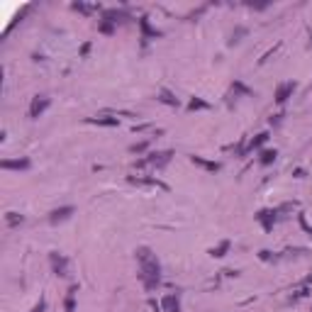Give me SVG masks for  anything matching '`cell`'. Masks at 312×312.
Masks as SVG:
<instances>
[{
  "instance_id": "1",
  "label": "cell",
  "mask_w": 312,
  "mask_h": 312,
  "mask_svg": "<svg viewBox=\"0 0 312 312\" xmlns=\"http://www.w3.org/2000/svg\"><path fill=\"white\" fill-rule=\"evenodd\" d=\"M137 261H139V280L146 290H156L161 283V264L151 249H137Z\"/></svg>"
},
{
  "instance_id": "2",
  "label": "cell",
  "mask_w": 312,
  "mask_h": 312,
  "mask_svg": "<svg viewBox=\"0 0 312 312\" xmlns=\"http://www.w3.org/2000/svg\"><path fill=\"white\" fill-rule=\"evenodd\" d=\"M171 151H161V154H149L146 159H142L139 161V166H154V168H161V166H166L168 161H171Z\"/></svg>"
},
{
  "instance_id": "3",
  "label": "cell",
  "mask_w": 312,
  "mask_h": 312,
  "mask_svg": "<svg viewBox=\"0 0 312 312\" xmlns=\"http://www.w3.org/2000/svg\"><path fill=\"white\" fill-rule=\"evenodd\" d=\"M49 264H51V271H54L56 276H68V258L61 256L59 251L49 254Z\"/></svg>"
},
{
  "instance_id": "4",
  "label": "cell",
  "mask_w": 312,
  "mask_h": 312,
  "mask_svg": "<svg viewBox=\"0 0 312 312\" xmlns=\"http://www.w3.org/2000/svg\"><path fill=\"white\" fill-rule=\"evenodd\" d=\"M49 102H51V100H49L46 95H34V98H32V105H30V117H32V120L42 117V112L49 108Z\"/></svg>"
},
{
  "instance_id": "5",
  "label": "cell",
  "mask_w": 312,
  "mask_h": 312,
  "mask_svg": "<svg viewBox=\"0 0 312 312\" xmlns=\"http://www.w3.org/2000/svg\"><path fill=\"white\" fill-rule=\"evenodd\" d=\"M293 93H295V83H293V81H288V83H280L278 88H276V102H278V105H283L288 98H293Z\"/></svg>"
},
{
  "instance_id": "6",
  "label": "cell",
  "mask_w": 312,
  "mask_h": 312,
  "mask_svg": "<svg viewBox=\"0 0 312 312\" xmlns=\"http://www.w3.org/2000/svg\"><path fill=\"white\" fill-rule=\"evenodd\" d=\"M276 215H278V210H261L256 215V220L261 222V227H264L266 232H271L273 224H276Z\"/></svg>"
},
{
  "instance_id": "7",
  "label": "cell",
  "mask_w": 312,
  "mask_h": 312,
  "mask_svg": "<svg viewBox=\"0 0 312 312\" xmlns=\"http://www.w3.org/2000/svg\"><path fill=\"white\" fill-rule=\"evenodd\" d=\"M73 212H76V207H71V205H66V207H59V210H51V215H49V222H51V224L66 222Z\"/></svg>"
},
{
  "instance_id": "8",
  "label": "cell",
  "mask_w": 312,
  "mask_h": 312,
  "mask_svg": "<svg viewBox=\"0 0 312 312\" xmlns=\"http://www.w3.org/2000/svg\"><path fill=\"white\" fill-rule=\"evenodd\" d=\"M0 166L8 168V171H24V168H30V159H3L0 161Z\"/></svg>"
},
{
  "instance_id": "9",
  "label": "cell",
  "mask_w": 312,
  "mask_h": 312,
  "mask_svg": "<svg viewBox=\"0 0 312 312\" xmlns=\"http://www.w3.org/2000/svg\"><path fill=\"white\" fill-rule=\"evenodd\" d=\"M161 307H164V312H180V302L176 295H166L164 302H161Z\"/></svg>"
},
{
  "instance_id": "10",
  "label": "cell",
  "mask_w": 312,
  "mask_h": 312,
  "mask_svg": "<svg viewBox=\"0 0 312 312\" xmlns=\"http://www.w3.org/2000/svg\"><path fill=\"white\" fill-rule=\"evenodd\" d=\"M90 124H102V127H117L120 124V120L117 117H108V115H100V117H93V120H88Z\"/></svg>"
},
{
  "instance_id": "11",
  "label": "cell",
  "mask_w": 312,
  "mask_h": 312,
  "mask_svg": "<svg viewBox=\"0 0 312 312\" xmlns=\"http://www.w3.org/2000/svg\"><path fill=\"white\" fill-rule=\"evenodd\" d=\"M139 27H142V34H144V39H149V37H159V30H154V27H151V24H149V20H146V17H142V20H139Z\"/></svg>"
},
{
  "instance_id": "12",
  "label": "cell",
  "mask_w": 312,
  "mask_h": 312,
  "mask_svg": "<svg viewBox=\"0 0 312 312\" xmlns=\"http://www.w3.org/2000/svg\"><path fill=\"white\" fill-rule=\"evenodd\" d=\"M266 139H268V132H261V134H256V137H254V139H251V142H249V144L244 146V151H254V149H258V146L264 144Z\"/></svg>"
},
{
  "instance_id": "13",
  "label": "cell",
  "mask_w": 312,
  "mask_h": 312,
  "mask_svg": "<svg viewBox=\"0 0 312 312\" xmlns=\"http://www.w3.org/2000/svg\"><path fill=\"white\" fill-rule=\"evenodd\" d=\"M76 293H78V285H71V290H68V295H66V302H64L66 312H73V307H76Z\"/></svg>"
},
{
  "instance_id": "14",
  "label": "cell",
  "mask_w": 312,
  "mask_h": 312,
  "mask_svg": "<svg viewBox=\"0 0 312 312\" xmlns=\"http://www.w3.org/2000/svg\"><path fill=\"white\" fill-rule=\"evenodd\" d=\"M190 161H193V164H198V166H202V168H207V171H220V164L205 161V159H200V156H190Z\"/></svg>"
},
{
  "instance_id": "15",
  "label": "cell",
  "mask_w": 312,
  "mask_h": 312,
  "mask_svg": "<svg viewBox=\"0 0 312 312\" xmlns=\"http://www.w3.org/2000/svg\"><path fill=\"white\" fill-rule=\"evenodd\" d=\"M276 149H266V151H261V164H264V166H271V164H273V161H276Z\"/></svg>"
},
{
  "instance_id": "16",
  "label": "cell",
  "mask_w": 312,
  "mask_h": 312,
  "mask_svg": "<svg viewBox=\"0 0 312 312\" xmlns=\"http://www.w3.org/2000/svg\"><path fill=\"white\" fill-rule=\"evenodd\" d=\"M229 246H232V244H229V242H222V244H220V246H215V249H212L210 254H212V256H215V258H222L224 254L229 251Z\"/></svg>"
},
{
  "instance_id": "17",
  "label": "cell",
  "mask_w": 312,
  "mask_h": 312,
  "mask_svg": "<svg viewBox=\"0 0 312 312\" xmlns=\"http://www.w3.org/2000/svg\"><path fill=\"white\" fill-rule=\"evenodd\" d=\"M5 220H8V224H10V227H17V224L24 222V217H22V215H17V212H8V217H5Z\"/></svg>"
},
{
  "instance_id": "18",
  "label": "cell",
  "mask_w": 312,
  "mask_h": 312,
  "mask_svg": "<svg viewBox=\"0 0 312 312\" xmlns=\"http://www.w3.org/2000/svg\"><path fill=\"white\" fill-rule=\"evenodd\" d=\"M159 100L166 102V105H178V100H176V98H173L168 90H161V93H159Z\"/></svg>"
},
{
  "instance_id": "19",
  "label": "cell",
  "mask_w": 312,
  "mask_h": 312,
  "mask_svg": "<svg viewBox=\"0 0 312 312\" xmlns=\"http://www.w3.org/2000/svg\"><path fill=\"white\" fill-rule=\"evenodd\" d=\"M98 30H100L102 34H112V32H115V22H110V20H100Z\"/></svg>"
},
{
  "instance_id": "20",
  "label": "cell",
  "mask_w": 312,
  "mask_h": 312,
  "mask_svg": "<svg viewBox=\"0 0 312 312\" xmlns=\"http://www.w3.org/2000/svg\"><path fill=\"white\" fill-rule=\"evenodd\" d=\"M207 108H210V105L202 100H190V105H188V110H207Z\"/></svg>"
},
{
  "instance_id": "21",
  "label": "cell",
  "mask_w": 312,
  "mask_h": 312,
  "mask_svg": "<svg viewBox=\"0 0 312 312\" xmlns=\"http://www.w3.org/2000/svg\"><path fill=\"white\" fill-rule=\"evenodd\" d=\"M146 146H149V142H139V144L129 146V151H132V154H142V151H146Z\"/></svg>"
},
{
  "instance_id": "22",
  "label": "cell",
  "mask_w": 312,
  "mask_h": 312,
  "mask_svg": "<svg viewBox=\"0 0 312 312\" xmlns=\"http://www.w3.org/2000/svg\"><path fill=\"white\" fill-rule=\"evenodd\" d=\"M244 34H246L244 27H237V32H234L232 39H229V44H237V42H239V37H244Z\"/></svg>"
},
{
  "instance_id": "23",
  "label": "cell",
  "mask_w": 312,
  "mask_h": 312,
  "mask_svg": "<svg viewBox=\"0 0 312 312\" xmlns=\"http://www.w3.org/2000/svg\"><path fill=\"white\" fill-rule=\"evenodd\" d=\"M46 310V300H39L37 305L32 307V312H44Z\"/></svg>"
},
{
  "instance_id": "24",
  "label": "cell",
  "mask_w": 312,
  "mask_h": 312,
  "mask_svg": "<svg viewBox=\"0 0 312 312\" xmlns=\"http://www.w3.org/2000/svg\"><path fill=\"white\" fill-rule=\"evenodd\" d=\"M90 51V44H83V49H81V56H86Z\"/></svg>"
},
{
  "instance_id": "25",
  "label": "cell",
  "mask_w": 312,
  "mask_h": 312,
  "mask_svg": "<svg viewBox=\"0 0 312 312\" xmlns=\"http://www.w3.org/2000/svg\"><path fill=\"white\" fill-rule=\"evenodd\" d=\"M307 283H310V285H312V273H310V276H307Z\"/></svg>"
}]
</instances>
